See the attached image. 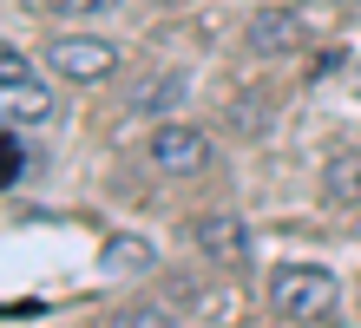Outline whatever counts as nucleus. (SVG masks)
Segmentation results:
<instances>
[{"instance_id": "3", "label": "nucleus", "mask_w": 361, "mask_h": 328, "mask_svg": "<svg viewBox=\"0 0 361 328\" xmlns=\"http://www.w3.org/2000/svg\"><path fill=\"white\" fill-rule=\"evenodd\" d=\"M0 119H7V131H33L53 119V85L27 66V53H0Z\"/></svg>"}, {"instance_id": "11", "label": "nucleus", "mask_w": 361, "mask_h": 328, "mask_svg": "<svg viewBox=\"0 0 361 328\" xmlns=\"http://www.w3.org/2000/svg\"><path fill=\"white\" fill-rule=\"evenodd\" d=\"M118 328H184L171 309H132V315H118Z\"/></svg>"}, {"instance_id": "4", "label": "nucleus", "mask_w": 361, "mask_h": 328, "mask_svg": "<svg viewBox=\"0 0 361 328\" xmlns=\"http://www.w3.org/2000/svg\"><path fill=\"white\" fill-rule=\"evenodd\" d=\"M47 73H59L66 85H99L118 73V47L92 40V33H59V40H47Z\"/></svg>"}, {"instance_id": "7", "label": "nucleus", "mask_w": 361, "mask_h": 328, "mask_svg": "<svg viewBox=\"0 0 361 328\" xmlns=\"http://www.w3.org/2000/svg\"><path fill=\"white\" fill-rule=\"evenodd\" d=\"M250 47L257 53H295L302 47V20L283 13V7H263L257 20H250Z\"/></svg>"}, {"instance_id": "6", "label": "nucleus", "mask_w": 361, "mask_h": 328, "mask_svg": "<svg viewBox=\"0 0 361 328\" xmlns=\"http://www.w3.org/2000/svg\"><path fill=\"white\" fill-rule=\"evenodd\" d=\"M184 92H190V73L164 66L158 79H145L138 92H132V112H138V119H171V105H184Z\"/></svg>"}, {"instance_id": "9", "label": "nucleus", "mask_w": 361, "mask_h": 328, "mask_svg": "<svg viewBox=\"0 0 361 328\" xmlns=\"http://www.w3.org/2000/svg\"><path fill=\"white\" fill-rule=\"evenodd\" d=\"M322 178H329V197H335V204H355V210H361V151H342V158H329Z\"/></svg>"}, {"instance_id": "8", "label": "nucleus", "mask_w": 361, "mask_h": 328, "mask_svg": "<svg viewBox=\"0 0 361 328\" xmlns=\"http://www.w3.org/2000/svg\"><path fill=\"white\" fill-rule=\"evenodd\" d=\"M152 262H158V250L138 243V236H112L105 243V276H145Z\"/></svg>"}, {"instance_id": "10", "label": "nucleus", "mask_w": 361, "mask_h": 328, "mask_svg": "<svg viewBox=\"0 0 361 328\" xmlns=\"http://www.w3.org/2000/svg\"><path fill=\"white\" fill-rule=\"evenodd\" d=\"M39 13H66V20H92V13H105V7H118V0H33Z\"/></svg>"}, {"instance_id": "1", "label": "nucleus", "mask_w": 361, "mask_h": 328, "mask_svg": "<svg viewBox=\"0 0 361 328\" xmlns=\"http://www.w3.org/2000/svg\"><path fill=\"white\" fill-rule=\"evenodd\" d=\"M263 302L276 322H295V328H315L342 309V282L322 262H276L269 282H263Z\"/></svg>"}, {"instance_id": "2", "label": "nucleus", "mask_w": 361, "mask_h": 328, "mask_svg": "<svg viewBox=\"0 0 361 328\" xmlns=\"http://www.w3.org/2000/svg\"><path fill=\"white\" fill-rule=\"evenodd\" d=\"M210 158H217V145H210L204 125H190L184 112L158 119L152 138H145V164L158 171V178H197V171H210Z\"/></svg>"}, {"instance_id": "5", "label": "nucleus", "mask_w": 361, "mask_h": 328, "mask_svg": "<svg viewBox=\"0 0 361 328\" xmlns=\"http://www.w3.org/2000/svg\"><path fill=\"white\" fill-rule=\"evenodd\" d=\"M190 243L210 262H224V269H243L250 262V224L243 217H197V224H190Z\"/></svg>"}]
</instances>
